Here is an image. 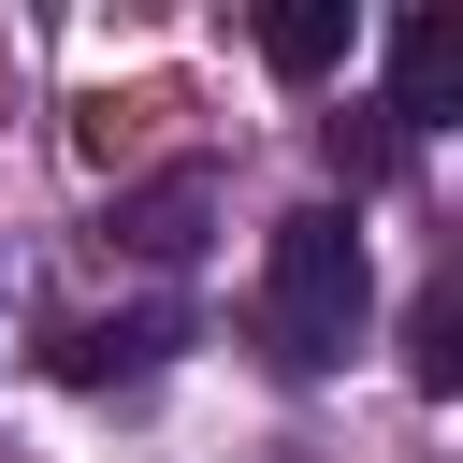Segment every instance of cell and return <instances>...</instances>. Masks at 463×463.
<instances>
[{
  "label": "cell",
  "instance_id": "3",
  "mask_svg": "<svg viewBox=\"0 0 463 463\" xmlns=\"http://www.w3.org/2000/svg\"><path fill=\"white\" fill-rule=\"evenodd\" d=\"M203 232H217V174H203V159H174V174H145V188L116 203V246H130V260H188Z\"/></svg>",
  "mask_w": 463,
  "mask_h": 463
},
{
  "label": "cell",
  "instance_id": "2",
  "mask_svg": "<svg viewBox=\"0 0 463 463\" xmlns=\"http://www.w3.org/2000/svg\"><path fill=\"white\" fill-rule=\"evenodd\" d=\"M376 116H391L405 145L463 116V29H449V14H405V29H391V101H376Z\"/></svg>",
  "mask_w": 463,
  "mask_h": 463
},
{
  "label": "cell",
  "instance_id": "7",
  "mask_svg": "<svg viewBox=\"0 0 463 463\" xmlns=\"http://www.w3.org/2000/svg\"><path fill=\"white\" fill-rule=\"evenodd\" d=\"M391 159H405V130H391L376 101H347V116H333V174H347V188H376Z\"/></svg>",
  "mask_w": 463,
  "mask_h": 463
},
{
  "label": "cell",
  "instance_id": "1",
  "mask_svg": "<svg viewBox=\"0 0 463 463\" xmlns=\"http://www.w3.org/2000/svg\"><path fill=\"white\" fill-rule=\"evenodd\" d=\"M362 318H376V260H362V232H347V203L275 217V260H260V333H275V362H289V376H333V362L362 347Z\"/></svg>",
  "mask_w": 463,
  "mask_h": 463
},
{
  "label": "cell",
  "instance_id": "4",
  "mask_svg": "<svg viewBox=\"0 0 463 463\" xmlns=\"http://www.w3.org/2000/svg\"><path fill=\"white\" fill-rule=\"evenodd\" d=\"M174 347H188V318H174V304H145V318H87V333L58 347V376H72V391H130V376H159Z\"/></svg>",
  "mask_w": 463,
  "mask_h": 463
},
{
  "label": "cell",
  "instance_id": "5",
  "mask_svg": "<svg viewBox=\"0 0 463 463\" xmlns=\"http://www.w3.org/2000/svg\"><path fill=\"white\" fill-rule=\"evenodd\" d=\"M347 29H362L347 0H289V14H260V58H275V72H333Z\"/></svg>",
  "mask_w": 463,
  "mask_h": 463
},
{
  "label": "cell",
  "instance_id": "6",
  "mask_svg": "<svg viewBox=\"0 0 463 463\" xmlns=\"http://www.w3.org/2000/svg\"><path fill=\"white\" fill-rule=\"evenodd\" d=\"M405 333H420V347H405V362H420V391H463V289H420V318H405Z\"/></svg>",
  "mask_w": 463,
  "mask_h": 463
}]
</instances>
